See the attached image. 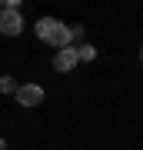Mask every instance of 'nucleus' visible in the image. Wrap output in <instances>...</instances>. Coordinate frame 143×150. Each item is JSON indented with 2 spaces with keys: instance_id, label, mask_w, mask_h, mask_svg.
I'll list each match as a JSON object with an SVG mask.
<instances>
[{
  "instance_id": "1a4fd4ad",
  "label": "nucleus",
  "mask_w": 143,
  "mask_h": 150,
  "mask_svg": "<svg viewBox=\"0 0 143 150\" xmlns=\"http://www.w3.org/2000/svg\"><path fill=\"white\" fill-rule=\"evenodd\" d=\"M140 60H143V47H140Z\"/></svg>"
},
{
  "instance_id": "f257e3e1",
  "label": "nucleus",
  "mask_w": 143,
  "mask_h": 150,
  "mask_svg": "<svg viewBox=\"0 0 143 150\" xmlns=\"http://www.w3.org/2000/svg\"><path fill=\"white\" fill-rule=\"evenodd\" d=\"M17 100H20V107H40L43 103V87L37 83H23V87H17Z\"/></svg>"
},
{
  "instance_id": "6e6552de",
  "label": "nucleus",
  "mask_w": 143,
  "mask_h": 150,
  "mask_svg": "<svg viewBox=\"0 0 143 150\" xmlns=\"http://www.w3.org/2000/svg\"><path fill=\"white\" fill-rule=\"evenodd\" d=\"M0 150H7V144H4V140H0Z\"/></svg>"
},
{
  "instance_id": "39448f33",
  "label": "nucleus",
  "mask_w": 143,
  "mask_h": 150,
  "mask_svg": "<svg viewBox=\"0 0 143 150\" xmlns=\"http://www.w3.org/2000/svg\"><path fill=\"white\" fill-rule=\"evenodd\" d=\"M53 23H57V20H53V17H40V20H37V37H40L43 43H47L50 30H53Z\"/></svg>"
},
{
  "instance_id": "423d86ee",
  "label": "nucleus",
  "mask_w": 143,
  "mask_h": 150,
  "mask_svg": "<svg viewBox=\"0 0 143 150\" xmlns=\"http://www.w3.org/2000/svg\"><path fill=\"white\" fill-rule=\"evenodd\" d=\"M93 57H97V47H93V43H80V47H77V60H83V64H90Z\"/></svg>"
},
{
  "instance_id": "f03ea898",
  "label": "nucleus",
  "mask_w": 143,
  "mask_h": 150,
  "mask_svg": "<svg viewBox=\"0 0 143 150\" xmlns=\"http://www.w3.org/2000/svg\"><path fill=\"white\" fill-rule=\"evenodd\" d=\"M23 30V20H20V10H0V33L4 37H17Z\"/></svg>"
},
{
  "instance_id": "7ed1b4c3",
  "label": "nucleus",
  "mask_w": 143,
  "mask_h": 150,
  "mask_svg": "<svg viewBox=\"0 0 143 150\" xmlns=\"http://www.w3.org/2000/svg\"><path fill=\"white\" fill-rule=\"evenodd\" d=\"M77 64H80L77 60V47H63V50L53 54V70H57V74H70Z\"/></svg>"
},
{
  "instance_id": "20e7f679",
  "label": "nucleus",
  "mask_w": 143,
  "mask_h": 150,
  "mask_svg": "<svg viewBox=\"0 0 143 150\" xmlns=\"http://www.w3.org/2000/svg\"><path fill=\"white\" fill-rule=\"evenodd\" d=\"M47 43H50V47H57V50L70 47V43H73V37H70V27L57 20V23H53V30H50V37H47Z\"/></svg>"
},
{
  "instance_id": "9d476101",
  "label": "nucleus",
  "mask_w": 143,
  "mask_h": 150,
  "mask_svg": "<svg viewBox=\"0 0 143 150\" xmlns=\"http://www.w3.org/2000/svg\"><path fill=\"white\" fill-rule=\"evenodd\" d=\"M0 10H4V7H0Z\"/></svg>"
},
{
  "instance_id": "0eeeda50",
  "label": "nucleus",
  "mask_w": 143,
  "mask_h": 150,
  "mask_svg": "<svg viewBox=\"0 0 143 150\" xmlns=\"http://www.w3.org/2000/svg\"><path fill=\"white\" fill-rule=\"evenodd\" d=\"M0 93H17V83H13V77H0Z\"/></svg>"
}]
</instances>
